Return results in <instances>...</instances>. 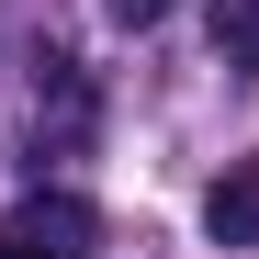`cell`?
<instances>
[{
	"label": "cell",
	"mask_w": 259,
	"mask_h": 259,
	"mask_svg": "<svg viewBox=\"0 0 259 259\" xmlns=\"http://www.w3.org/2000/svg\"><path fill=\"white\" fill-rule=\"evenodd\" d=\"M203 237H214V248H259V158L203 192Z\"/></svg>",
	"instance_id": "1"
},
{
	"label": "cell",
	"mask_w": 259,
	"mask_h": 259,
	"mask_svg": "<svg viewBox=\"0 0 259 259\" xmlns=\"http://www.w3.org/2000/svg\"><path fill=\"white\" fill-rule=\"evenodd\" d=\"M214 57L237 79H259V0H214Z\"/></svg>",
	"instance_id": "2"
},
{
	"label": "cell",
	"mask_w": 259,
	"mask_h": 259,
	"mask_svg": "<svg viewBox=\"0 0 259 259\" xmlns=\"http://www.w3.org/2000/svg\"><path fill=\"white\" fill-rule=\"evenodd\" d=\"M102 12H113L124 34H147V23H169V12H181V0H102Z\"/></svg>",
	"instance_id": "3"
},
{
	"label": "cell",
	"mask_w": 259,
	"mask_h": 259,
	"mask_svg": "<svg viewBox=\"0 0 259 259\" xmlns=\"http://www.w3.org/2000/svg\"><path fill=\"white\" fill-rule=\"evenodd\" d=\"M0 259H57L46 237H23V226H0Z\"/></svg>",
	"instance_id": "4"
}]
</instances>
